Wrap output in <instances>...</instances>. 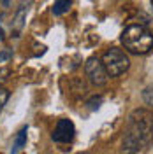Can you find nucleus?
<instances>
[{"mask_svg": "<svg viewBox=\"0 0 153 154\" xmlns=\"http://www.w3.org/2000/svg\"><path fill=\"white\" fill-rule=\"evenodd\" d=\"M153 138V112L135 109L129 116L127 128L122 140V154H135L151 142Z\"/></svg>", "mask_w": 153, "mask_h": 154, "instance_id": "obj_1", "label": "nucleus"}, {"mask_svg": "<svg viewBox=\"0 0 153 154\" xmlns=\"http://www.w3.org/2000/svg\"><path fill=\"white\" fill-rule=\"evenodd\" d=\"M122 44L132 54H146L153 49V33L143 25H130L122 33Z\"/></svg>", "mask_w": 153, "mask_h": 154, "instance_id": "obj_2", "label": "nucleus"}, {"mask_svg": "<svg viewBox=\"0 0 153 154\" xmlns=\"http://www.w3.org/2000/svg\"><path fill=\"white\" fill-rule=\"evenodd\" d=\"M102 65H104L106 72L109 77H118L122 75L123 72L129 70L130 67V61H129V56L125 54V51L118 48H111L107 49L104 54H102Z\"/></svg>", "mask_w": 153, "mask_h": 154, "instance_id": "obj_3", "label": "nucleus"}, {"mask_svg": "<svg viewBox=\"0 0 153 154\" xmlns=\"http://www.w3.org/2000/svg\"><path fill=\"white\" fill-rule=\"evenodd\" d=\"M85 74L88 77V81L93 84V86H104L107 82V72H106L104 65L99 58H88L85 63Z\"/></svg>", "mask_w": 153, "mask_h": 154, "instance_id": "obj_4", "label": "nucleus"}, {"mask_svg": "<svg viewBox=\"0 0 153 154\" xmlns=\"http://www.w3.org/2000/svg\"><path fill=\"white\" fill-rule=\"evenodd\" d=\"M74 133H76V128L72 125L70 119H60L51 133V138L58 142V144H69L72 138H74Z\"/></svg>", "mask_w": 153, "mask_h": 154, "instance_id": "obj_5", "label": "nucleus"}, {"mask_svg": "<svg viewBox=\"0 0 153 154\" xmlns=\"http://www.w3.org/2000/svg\"><path fill=\"white\" fill-rule=\"evenodd\" d=\"M27 9L28 7H25V5H21L19 7V11L16 12V16H14V21H12V30H14V33L18 35L19 32H21V28H23V19H25V16H27Z\"/></svg>", "mask_w": 153, "mask_h": 154, "instance_id": "obj_6", "label": "nucleus"}, {"mask_svg": "<svg viewBox=\"0 0 153 154\" xmlns=\"http://www.w3.org/2000/svg\"><path fill=\"white\" fill-rule=\"evenodd\" d=\"M70 5H72V0H55V4H53V14L55 16L65 14L70 9Z\"/></svg>", "mask_w": 153, "mask_h": 154, "instance_id": "obj_7", "label": "nucleus"}, {"mask_svg": "<svg viewBox=\"0 0 153 154\" xmlns=\"http://www.w3.org/2000/svg\"><path fill=\"white\" fill-rule=\"evenodd\" d=\"M25 144H27V126H25V128H21V130H19V133L16 135L14 147H12V152H11V154H16Z\"/></svg>", "mask_w": 153, "mask_h": 154, "instance_id": "obj_8", "label": "nucleus"}, {"mask_svg": "<svg viewBox=\"0 0 153 154\" xmlns=\"http://www.w3.org/2000/svg\"><path fill=\"white\" fill-rule=\"evenodd\" d=\"M143 100H144V103H146V105L153 107V84H150L148 88H144Z\"/></svg>", "mask_w": 153, "mask_h": 154, "instance_id": "obj_9", "label": "nucleus"}, {"mask_svg": "<svg viewBox=\"0 0 153 154\" xmlns=\"http://www.w3.org/2000/svg\"><path fill=\"white\" fill-rule=\"evenodd\" d=\"M7 100H9V91H7L5 88L0 86V109L7 103Z\"/></svg>", "mask_w": 153, "mask_h": 154, "instance_id": "obj_10", "label": "nucleus"}, {"mask_svg": "<svg viewBox=\"0 0 153 154\" xmlns=\"http://www.w3.org/2000/svg\"><path fill=\"white\" fill-rule=\"evenodd\" d=\"M11 56H12L11 51H2V53H0V63H2V61H7Z\"/></svg>", "mask_w": 153, "mask_h": 154, "instance_id": "obj_11", "label": "nucleus"}, {"mask_svg": "<svg viewBox=\"0 0 153 154\" xmlns=\"http://www.w3.org/2000/svg\"><path fill=\"white\" fill-rule=\"evenodd\" d=\"M7 2H9V0H4V5H7Z\"/></svg>", "mask_w": 153, "mask_h": 154, "instance_id": "obj_12", "label": "nucleus"}, {"mask_svg": "<svg viewBox=\"0 0 153 154\" xmlns=\"http://www.w3.org/2000/svg\"><path fill=\"white\" fill-rule=\"evenodd\" d=\"M79 154H85V152H79Z\"/></svg>", "mask_w": 153, "mask_h": 154, "instance_id": "obj_13", "label": "nucleus"}, {"mask_svg": "<svg viewBox=\"0 0 153 154\" xmlns=\"http://www.w3.org/2000/svg\"><path fill=\"white\" fill-rule=\"evenodd\" d=\"M151 4H153V0H151Z\"/></svg>", "mask_w": 153, "mask_h": 154, "instance_id": "obj_14", "label": "nucleus"}]
</instances>
